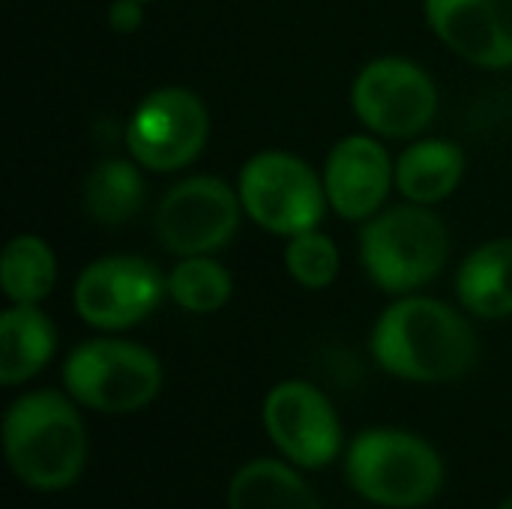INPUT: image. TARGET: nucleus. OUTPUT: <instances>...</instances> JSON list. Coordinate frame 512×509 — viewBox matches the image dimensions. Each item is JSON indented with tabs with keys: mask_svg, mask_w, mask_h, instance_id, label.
Here are the masks:
<instances>
[{
	"mask_svg": "<svg viewBox=\"0 0 512 509\" xmlns=\"http://www.w3.org/2000/svg\"><path fill=\"white\" fill-rule=\"evenodd\" d=\"M375 363L414 384H447L474 369V327L447 303L405 294L378 318L369 339Z\"/></svg>",
	"mask_w": 512,
	"mask_h": 509,
	"instance_id": "1",
	"label": "nucleus"
},
{
	"mask_svg": "<svg viewBox=\"0 0 512 509\" xmlns=\"http://www.w3.org/2000/svg\"><path fill=\"white\" fill-rule=\"evenodd\" d=\"M3 447L12 474L36 492L72 486L87 462L84 423L75 405L54 390L12 402L3 420Z\"/></svg>",
	"mask_w": 512,
	"mask_h": 509,
	"instance_id": "2",
	"label": "nucleus"
},
{
	"mask_svg": "<svg viewBox=\"0 0 512 509\" xmlns=\"http://www.w3.org/2000/svg\"><path fill=\"white\" fill-rule=\"evenodd\" d=\"M450 234L426 204H402L375 213L360 237L369 279L387 294H411L429 285L447 264Z\"/></svg>",
	"mask_w": 512,
	"mask_h": 509,
	"instance_id": "3",
	"label": "nucleus"
},
{
	"mask_svg": "<svg viewBox=\"0 0 512 509\" xmlns=\"http://www.w3.org/2000/svg\"><path fill=\"white\" fill-rule=\"evenodd\" d=\"M345 474L357 495L390 509L426 507L444 486L438 450L402 429H369L354 438Z\"/></svg>",
	"mask_w": 512,
	"mask_h": 509,
	"instance_id": "4",
	"label": "nucleus"
},
{
	"mask_svg": "<svg viewBox=\"0 0 512 509\" xmlns=\"http://www.w3.org/2000/svg\"><path fill=\"white\" fill-rule=\"evenodd\" d=\"M69 399L99 414H132L150 405L162 387L153 351L126 339H90L63 363Z\"/></svg>",
	"mask_w": 512,
	"mask_h": 509,
	"instance_id": "5",
	"label": "nucleus"
},
{
	"mask_svg": "<svg viewBox=\"0 0 512 509\" xmlns=\"http://www.w3.org/2000/svg\"><path fill=\"white\" fill-rule=\"evenodd\" d=\"M243 213L264 231L294 237L321 225L330 201L324 177L300 156L285 150H261L240 171Z\"/></svg>",
	"mask_w": 512,
	"mask_h": 509,
	"instance_id": "6",
	"label": "nucleus"
},
{
	"mask_svg": "<svg viewBox=\"0 0 512 509\" xmlns=\"http://www.w3.org/2000/svg\"><path fill=\"white\" fill-rule=\"evenodd\" d=\"M210 135V114L198 93L159 87L147 93L126 123V147L147 171H180L192 165Z\"/></svg>",
	"mask_w": 512,
	"mask_h": 509,
	"instance_id": "7",
	"label": "nucleus"
},
{
	"mask_svg": "<svg viewBox=\"0 0 512 509\" xmlns=\"http://www.w3.org/2000/svg\"><path fill=\"white\" fill-rule=\"evenodd\" d=\"M351 105L375 135L411 138L432 123L438 111V90L420 63L405 57H378L354 78Z\"/></svg>",
	"mask_w": 512,
	"mask_h": 509,
	"instance_id": "8",
	"label": "nucleus"
},
{
	"mask_svg": "<svg viewBox=\"0 0 512 509\" xmlns=\"http://www.w3.org/2000/svg\"><path fill=\"white\" fill-rule=\"evenodd\" d=\"M240 192L219 177H189L165 192L156 207V237L177 258L210 255L240 228Z\"/></svg>",
	"mask_w": 512,
	"mask_h": 509,
	"instance_id": "9",
	"label": "nucleus"
},
{
	"mask_svg": "<svg viewBox=\"0 0 512 509\" xmlns=\"http://www.w3.org/2000/svg\"><path fill=\"white\" fill-rule=\"evenodd\" d=\"M168 291L159 267L138 255H108L87 264L75 282V312L96 330H126L144 321Z\"/></svg>",
	"mask_w": 512,
	"mask_h": 509,
	"instance_id": "10",
	"label": "nucleus"
},
{
	"mask_svg": "<svg viewBox=\"0 0 512 509\" xmlns=\"http://www.w3.org/2000/svg\"><path fill=\"white\" fill-rule=\"evenodd\" d=\"M264 429L279 453L306 471L327 468L342 450V426L330 399L309 381H282L264 399Z\"/></svg>",
	"mask_w": 512,
	"mask_h": 509,
	"instance_id": "11",
	"label": "nucleus"
},
{
	"mask_svg": "<svg viewBox=\"0 0 512 509\" xmlns=\"http://www.w3.org/2000/svg\"><path fill=\"white\" fill-rule=\"evenodd\" d=\"M426 21L468 63L512 66V0H426Z\"/></svg>",
	"mask_w": 512,
	"mask_h": 509,
	"instance_id": "12",
	"label": "nucleus"
},
{
	"mask_svg": "<svg viewBox=\"0 0 512 509\" xmlns=\"http://www.w3.org/2000/svg\"><path fill=\"white\" fill-rule=\"evenodd\" d=\"M393 183L396 165L390 162L384 144L369 135H348L327 156V201L348 222H369L381 213Z\"/></svg>",
	"mask_w": 512,
	"mask_h": 509,
	"instance_id": "13",
	"label": "nucleus"
},
{
	"mask_svg": "<svg viewBox=\"0 0 512 509\" xmlns=\"http://www.w3.org/2000/svg\"><path fill=\"white\" fill-rule=\"evenodd\" d=\"M57 348L51 318L33 303H12L0 315V384L15 387L39 375Z\"/></svg>",
	"mask_w": 512,
	"mask_h": 509,
	"instance_id": "14",
	"label": "nucleus"
},
{
	"mask_svg": "<svg viewBox=\"0 0 512 509\" xmlns=\"http://www.w3.org/2000/svg\"><path fill=\"white\" fill-rule=\"evenodd\" d=\"M465 177V153L456 141L426 138L411 144L396 162V189L411 204L447 201Z\"/></svg>",
	"mask_w": 512,
	"mask_h": 509,
	"instance_id": "15",
	"label": "nucleus"
},
{
	"mask_svg": "<svg viewBox=\"0 0 512 509\" xmlns=\"http://www.w3.org/2000/svg\"><path fill=\"white\" fill-rule=\"evenodd\" d=\"M456 291L462 306L477 318L512 315V237L474 249L459 267Z\"/></svg>",
	"mask_w": 512,
	"mask_h": 509,
	"instance_id": "16",
	"label": "nucleus"
},
{
	"mask_svg": "<svg viewBox=\"0 0 512 509\" xmlns=\"http://www.w3.org/2000/svg\"><path fill=\"white\" fill-rule=\"evenodd\" d=\"M228 509H321V501L291 465L255 459L231 477Z\"/></svg>",
	"mask_w": 512,
	"mask_h": 509,
	"instance_id": "17",
	"label": "nucleus"
},
{
	"mask_svg": "<svg viewBox=\"0 0 512 509\" xmlns=\"http://www.w3.org/2000/svg\"><path fill=\"white\" fill-rule=\"evenodd\" d=\"M138 162L126 159H105L93 165L84 180V213L99 225H123L129 222L144 204V177Z\"/></svg>",
	"mask_w": 512,
	"mask_h": 509,
	"instance_id": "18",
	"label": "nucleus"
},
{
	"mask_svg": "<svg viewBox=\"0 0 512 509\" xmlns=\"http://www.w3.org/2000/svg\"><path fill=\"white\" fill-rule=\"evenodd\" d=\"M57 279V258L36 234H18L6 243L0 258V282L12 303L39 306Z\"/></svg>",
	"mask_w": 512,
	"mask_h": 509,
	"instance_id": "19",
	"label": "nucleus"
},
{
	"mask_svg": "<svg viewBox=\"0 0 512 509\" xmlns=\"http://www.w3.org/2000/svg\"><path fill=\"white\" fill-rule=\"evenodd\" d=\"M231 291H234L231 273L210 255L183 258L168 273V297L192 315L219 312L228 303Z\"/></svg>",
	"mask_w": 512,
	"mask_h": 509,
	"instance_id": "20",
	"label": "nucleus"
},
{
	"mask_svg": "<svg viewBox=\"0 0 512 509\" xmlns=\"http://www.w3.org/2000/svg\"><path fill=\"white\" fill-rule=\"evenodd\" d=\"M285 267L291 279L309 291H321L339 276V249L318 228L294 234L285 246Z\"/></svg>",
	"mask_w": 512,
	"mask_h": 509,
	"instance_id": "21",
	"label": "nucleus"
},
{
	"mask_svg": "<svg viewBox=\"0 0 512 509\" xmlns=\"http://www.w3.org/2000/svg\"><path fill=\"white\" fill-rule=\"evenodd\" d=\"M144 0H114L108 6V24L117 33H135L144 21Z\"/></svg>",
	"mask_w": 512,
	"mask_h": 509,
	"instance_id": "22",
	"label": "nucleus"
},
{
	"mask_svg": "<svg viewBox=\"0 0 512 509\" xmlns=\"http://www.w3.org/2000/svg\"><path fill=\"white\" fill-rule=\"evenodd\" d=\"M498 509H512V495H510V498H507V501H504V504H501V507H498Z\"/></svg>",
	"mask_w": 512,
	"mask_h": 509,
	"instance_id": "23",
	"label": "nucleus"
},
{
	"mask_svg": "<svg viewBox=\"0 0 512 509\" xmlns=\"http://www.w3.org/2000/svg\"><path fill=\"white\" fill-rule=\"evenodd\" d=\"M144 3H147V0H144Z\"/></svg>",
	"mask_w": 512,
	"mask_h": 509,
	"instance_id": "24",
	"label": "nucleus"
}]
</instances>
